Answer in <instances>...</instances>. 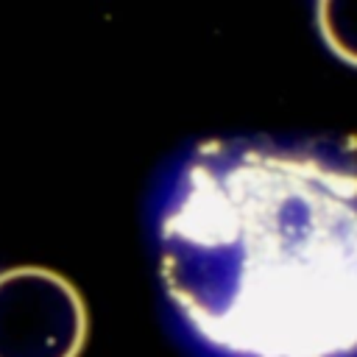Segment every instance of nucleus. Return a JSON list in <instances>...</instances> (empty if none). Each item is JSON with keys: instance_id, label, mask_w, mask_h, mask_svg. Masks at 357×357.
<instances>
[{"instance_id": "obj_1", "label": "nucleus", "mask_w": 357, "mask_h": 357, "mask_svg": "<svg viewBox=\"0 0 357 357\" xmlns=\"http://www.w3.org/2000/svg\"><path fill=\"white\" fill-rule=\"evenodd\" d=\"M159 276L229 357H357V137L198 145L159 220Z\"/></svg>"}, {"instance_id": "obj_2", "label": "nucleus", "mask_w": 357, "mask_h": 357, "mask_svg": "<svg viewBox=\"0 0 357 357\" xmlns=\"http://www.w3.org/2000/svg\"><path fill=\"white\" fill-rule=\"evenodd\" d=\"M89 315L78 287L42 265L0 273V357H78Z\"/></svg>"}, {"instance_id": "obj_3", "label": "nucleus", "mask_w": 357, "mask_h": 357, "mask_svg": "<svg viewBox=\"0 0 357 357\" xmlns=\"http://www.w3.org/2000/svg\"><path fill=\"white\" fill-rule=\"evenodd\" d=\"M318 28L329 50L357 67V0L318 3Z\"/></svg>"}]
</instances>
